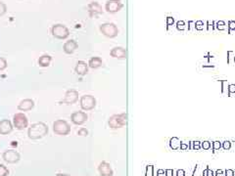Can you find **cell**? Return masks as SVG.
Returning a JSON list of instances; mask_svg holds the SVG:
<instances>
[{
  "mask_svg": "<svg viewBox=\"0 0 235 176\" xmlns=\"http://www.w3.org/2000/svg\"><path fill=\"white\" fill-rule=\"evenodd\" d=\"M234 63H235V56H234Z\"/></svg>",
  "mask_w": 235,
  "mask_h": 176,
  "instance_id": "50",
  "label": "cell"
},
{
  "mask_svg": "<svg viewBox=\"0 0 235 176\" xmlns=\"http://www.w3.org/2000/svg\"><path fill=\"white\" fill-rule=\"evenodd\" d=\"M56 176H71V175L66 174V173H57V174H56Z\"/></svg>",
  "mask_w": 235,
  "mask_h": 176,
  "instance_id": "49",
  "label": "cell"
},
{
  "mask_svg": "<svg viewBox=\"0 0 235 176\" xmlns=\"http://www.w3.org/2000/svg\"><path fill=\"white\" fill-rule=\"evenodd\" d=\"M103 65V61L100 57H92L88 61V67L91 69H98Z\"/></svg>",
  "mask_w": 235,
  "mask_h": 176,
  "instance_id": "19",
  "label": "cell"
},
{
  "mask_svg": "<svg viewBox=\"0 0 235 176\" xmlns=\"http://www.w3.org/2000/svg\"><path fill=\"white\" fill-rule=\"evenodd\" d=\"M181 143L182 142L177 138V137H173V138L170 139V147L173 150H179Z\"/></svg>",
  "mask_w": 235,
  "mask_h": 176,
  "instance_id": "21",
  "label": "cell"
},
{
  "mask_svg": "<svg viewBox=\"0 0 235 176\" xmlns=\"http://www.w3.org/2000/svg\"><path fill=\"white\" fill-rule=\"evenodd\" d=\"M234 172H235V171H234ZM234 176H235V175H234Z\"/></svg>",
  "mask_w": 235,
  "mask_h": 176,
  "instance_id": "51",
  "label": "cell"
},
{
  "mask_svg": "<svg viewBox=\"0 0 235 176\" xmlns=\"http://www.w3.org/2000/svg\"><path fill=\"white\" fill-rule=\"evenodd\" d=\"M87 118H88V117H87L86 112H82V111L73 112L72 115H71V121L73 124H76V125L83 124L85 122H86Z\"/></svg>",
  "mask_w": 235,
  "mask_h": 176,
  "instance_id": "10",
  "label": "cell"
},
{
  "mask_svg": "<svg viewBox=\"0 0 235 176\" xmlns=\"http://www.w3.org/2000/svg\"><path fill=\"white\" fill-rule=\"evenodd\" d=\"M224 173H225V174H224L225 176H234L235 175V172L232 169H226Z\"/></svg>",
  "mask_w": 235,
  "mask_h": 176,
  "instance_id": "41",
  "label": "cell"
},
{
  "mask_svg": "<svg viewBox=\"0 0 235 176\" xmlns=\"http://www.w3.org/2000/svg\"><path fill=\"white\" fill-rule=\"evenodd\" d=\"M52 61V57L50 55H47V54H44L42 55L41 57H39L38 59V65L40 67H42V68H46L49 65H50V63Z\"/></svg>",
  "mask_w": 235,
  "mask_h": 176,
  "instance_id": "20",
  "label": "cell"
},
{
  "mask_svg": "<svg viewBox=\"0 0 235 176\" xmlns=\"http://www.w3.org/2000/svg\"><path fill=\"white\" fill-rule=\"evenodd\" d=\"M153 170H154L153 165H148L146 169V176H153Z\"/></svg>",
  "mask_w": 235,
  "mask_h": 176,
  "instance_id": "35",
  "label": "cell"
},
{
  "mask_svg": "<svg viewBox=\"0 0 235 176\" xmlns=\"http://www.w3.org/2000/svg\"><path fill=\"white\" fill-rule=\"evenodd\" d=\"M78 100H79V92L75 89H70L66 92L62 103H64L66 105H73Z\"/></svg>",
  "mask_w": 235,
  "mask_h": 176,
  "instance_id": "11",
  "label": "cell"
},
{
  "mask_svg": "<svg viewBox=\"0 0 235 176\" xmlns=\"http://www.w3.org/2000/svg\"><path fill=\"white\" fill-rule=\"evenodd\" d=\"M111 57L116 59H125L127 58V50L124 47L116 46L110 51Z\"/></svg>",
  "mask_w": 235,
  "mask_h": 176,
  "instance_id": "16",
  "label": "cell"
},
{
  "mask_svg": "<svg viewBox=\"0 0 235 176\" xmlns=\"http://www.w3.org/2000/svg\"><path fill=\"white\" fill-rule=\"evenodd\" d=\"M13 125L18 130H23L29 126V119L23 112H17L13 117Z\"/></svg>",
  "mask_w": 235,
  "mask_h": 176,
  "instance_id": "6",
  "label": "cell"
},
{
  "mask_svg": "<svg viewBox=\"0 0 235 176\" xmlns=\"http://www.w3.org/2000/svg\"><path fill=\"white\" fill-rule=\"evenodd\" d=\"M157 176H166V171L164 169H159L157 172Z\"/></svg>",
  "mask_w": 235,
  "mask_h": 176,
  "instance_id": "43",
  "label": "cell"
},
{
  "mask_svg": "<svg viewBox=\"0 0 235 176\" xmlns=\"http://www.w3.org/2000/svg\"><path fill=\"white\" fill-rule=\"evenodd\" d=\"M176 27H177V30H185V23L183 22V21H178V22L176 23Z\"/></svg>",
  "mask_w": 235,
  "mask_h": 176,
  "instance_id": "31",
  "label": "cell"
},
{
  "mask_svg": "<svg viewBox=\"0 0 235 176\" xmlns=\"http://www.w3.org/2000/svg\"><path fill=\"white\" fill-rule=\"evenodd\" d=\"M127 118L128 115L125 112H122L120 115H113L110 117L108 121V124L112 129H117V128H122L127 124Z\"/></svg>",
  "mask_w": 235,
  "mask_h": 176,
  "instance_id": "2",
  "label": "cell"
},
{
  "mask_svg": "<svg viewBox=\"0 0 235 176\" xmlns=\"http://www.w3.org/2000/svg\"><path fill=\"white\" fill-rule=\"evenodd\" d=\"M174 24V19L173 17H168L167 18V26L168 27H171V26H173Z\"/></svg>",
  "mask_w": 235,
  "mask_h": 176,
  "instance_id": "39",
  "label": "cell"
},
{
  "mask_svg": "<svg viewBox=\"0 0 235 176\" xmlns=\"http://www.w3.org/2000/svg\"><path fill=\"white\" fill-rule=\"evenodd\" d=\"M219 82L222 84V93L228 94V83H227V80H222Z\"/></svg>",
  "mask_w": 235,
  "mask_h": 176,
  "instance_id": "22",
  "label": "cell"
},
{
  "mask_svg": "<svg viewBox=\"0 0 235 176\" xmlns=\"http://www.w3.org/2000/svg\"><path fill=\"white\" fill-rule=\"evenodd\" d=\"M203 68H215V66L214 65H204L203 66Z\"/></svg>",
  "mask_w": 235,
  "mask_h": 176,
  "instance_id": "48",
  "label": "cell"
},
{
  "mask_svg": "<svg viewBox=\"0 0 235 176\" xmlns=\"http://www.w3.org/2000/svg\"><path fill=\"white\" fill-rule=\"evenodd\" d=\"M51 33L53 35V37L57 38V39H66L69 37L70 30L65 24H55L51 27Z\"/></svg>",
  "mask_w": 235,
  "mask_h": 176,
  "instance_id": "3",
  "label": "cell"
},
{
  "mask_svg": "<svg viewBox=\"0 0 235 176\" xmlns=\"http://www.w3.org/2000/svg\"><path fill=\"white\" fill-rule=\"evenodd\" d=\"M101 33L105 35L106 37L109 38H114L119 34V30L118 27L116 26L113 23H105L102 24L99 27Z\"/></svg>",
  "mask_w": 235,
  "mask_h": 176,
  "instance_id": "5",
  "label": "cell"
},
{
  "mask_svg": "<svg viewBox=\"0 0 235 176\" xmlns=\"http://www.w3.org/2000/svg\"><path fill=\"white\" fill-rule=\"evenodd\" d=\"M87 10H88V14L90 18L96 17L98 15H101L103 14V10H102V6H101L97 1H93L90 2L88 6H87Z\"/></svg>",
  "mask_w": 235,
  "mask_h": 176,
  "instance_id": "12",
  "label": "cell"
},
{
  "mask_svg": "<svg viewBox=\"0 0 235 176\" xmlns=\"http://www.w3.org/2000/svg\"><path fill=\"white\" fill-rule=\"evenodd\" d=\"M9 169L4 164H0V176H8Z\"/></svg>",
  "mask_w": 235,
  "mask_h": 176,
  "instance_id": "23",
  "label": "cell"
},
{
  "mask_svg": "<svg viewBox=\"0 0 235 176\" xmlns=\"http://www.w3.org/2000/svg\"><path fill=\"white\" fill-rule=\"evenodd\" d=\"M7 12V5L4 2L0 1V17L4 16Z\"/></svg>",
  "mask_w": 235,
  "mask_h": 176,
  "instance_id": "24",
  "label": "cell"
},
{
  "mask_svg": "<svg viewBox=\"0 0 235 176\" xmlns=\"http://www.w3.org/2000/svg\"><path fill=\"white\" fill-rule=\"evenodd\" d=\"M187 149H188V145H187V144H185V143H181V145H180V150L185 151V150H187Z\"/></svg>",
  "mask_w": 235,
  "mask_h": 176,
  "instance_id": "46",
  "label": "cell"
},
{
  "mask_svg": "<svg viewBox=\"0 0 235 176\" xmlns=\"http://www.w3.org/2000/svg\"><path fill=\"white\" fill-rule=\"evenodd\" d=\"M192 149L193 150H200L201 149V142H200V141H193L192 142Z\"/></svg>",
  "mask_w": 235,
  "mask_h": 176,
  "instance_id": "29",
  "label": "cell"
},
{
  "mask_svg": "<svg viewBox=\"0 0 235 176\" xmlns=\"http://www.w3.org/2000/svg\"><path fill=\"white\" fill-rule=\"evenodd\" d=\"M212 147V144L210 141H204V142H201V148L203 150H210Z\"/></svg>",
  "mask_w": 235,
  "mask_h": 176,
  "instance_id": "26",
  "label": "cell"
},
{
  "mask_svg": "<svg viewBox=\"0 0 235 176\" xmlns=\"http://www.w3.org/2000/svg\"><path fill=\"white\" fill-rule=\"evenodd\" d=\"M227 27H228V33H230L231 30H235V22L234 21H229Z\"/></svg>",
  "mask_w": 235,
  "mask_h": 176,
  "instance_id": "37",
  "label": "cell"
},
{
  "mask_svg": "<svg viewBox=\"0 0 235 176\" xmlns=\"http://www.w3.org/2000/svg\"><path fill=\"white\" fill-rule=\"evenodd\" d=\"M188 24H189V27H188L189 30H195V22H193V21H189Z\"/></svg>",
  "mask_w": 235,
  "mask_h": 176,
  "instance_id": "40",
  "label": "cell"
},
{
  "mask_svg": "<svg viewBox=\"0 0 235 176\" xmlns=\"http://www.w3.org/2000/svg\"><path fill=\"white\" fill-rule=\"evenodd\" d=\"M75 70L79 75H85L88 72V64H86L85 61H79L76 65Z\"/></svg>",
  "mask_w": 235,
  "mask_h": 176,
  "instance_id": "18",
  "label": "cell"
},
{
  "mask_svg": "<svg viewBox=\"0 0 235 176\" xmlns=\"http://www.w3.org/2000/svg\"><path fill=\"white\" fill-rule=\"evenodd\" d=\"M166 176H173V169H166Z\"/></svg>",
  "mask_w": 235,
  "mask_h": 176,
  "instance_id": "44",
  "label": "cell"
},
{
  "mask_svg": "<svg viewBox=\"0 0 235 176\" xmlns=\"http://www.w3.org/2000/svg\"><path fill=\"white\" fill-rule=\"evenodd\" d=\"M234 56L235 54L232 51L227 52V63H228V64H233L234 63Z\"/></svg>",
  "mask_w": 235,
  "mask_h": 176,
  "instance_id": "25",
  "label": "cell"
},
{
  "mask_svg": "<svg viewBox=\"0 0 235 176\" xmlns=\"http://www.w3.org/2000/svg\"><path fill=\"white\" fill-rule=\"evenodd\" d=\"M79 105L80 108H82V111H91L95 108L96 106V99L94 98L92 95H83V96L80 97V101H79Z\"/></svg>",
  "mask_w": 235,
  "mask_h": 176,
  "instance_id": "7",
  "label": "cell"
},
{
  "mask_svg": "<svg viewBox=\"0 0 235 176\" xmlns=\"http://www.w3.org/2000/svg\"><path fill=\"white\" fill-rule=\"evenodd\" d=\"M48 126L44 122H36L27 129V136L31 140H38L48 134Z\"/></svg>",
  "mask_w": 235,
  "mask_h": 176,
  "instance_id": "1",
  "label": "cell"
},
{
  "mask_svg": "<svg viewBox=\"0 0 235 176\" xmlns=\"http://www.w3.org/2000/svg\"><path fill=\"white\" fill-rule=\"evenodd\" d=\"M2 158L5 163H10V164H14V163H17L21 160V156H20V154L15 150H7L3 153Z\"/></svg>",
  "mask_w": 235,
  "mask_h": 176,
  "instance_id": "8",
  "label": "cell"
},
{
  "mask_svg": "<svg viewBox=\"0 0 235 176\" xmlns=\"http://www.w3.org/2000/svg\"><path fill=\"white\" fill-rule=\"evenodd\" d=\"M78 135L79 136H87L88 135V130H87L86 128H80L79 131H78Z\"/></svg>",
  "mask_w": 235,
  "mask_h": 176,
  "instance_id": "32",
  "label": "cell"
},
{
  "mask_svg": "<svg viewBox=\"0 0 235 176\" xmlns=\"http://www.w3.org/2000/svg\"><path fill=\"white\" fill-rule=\"evenodd\" d=\"M232 93H235V84H228V94H227V96H230Z\"/></svg>",
  "mask_w": 235,
  "mask_h": 176,
  "instance_id": "38",
  "label": "cell"
},
{
  "mask_svg": "<svg viewBox=\"0 0 235 176\" xmlns=\"http://www.w3.org/2000/svg\"><path fill=\"white\" fill-rule=\"evenodd\" d=\"M78 47H79L78 42L73 39H70L68 41H66L64 45H63V50H64L66 54L71 55L78 49Z\"/></svg>",
  "mask_w": 235,
  "mask_h": 176,
  "instance_id": "15",
  "label": "cell"
},
{
  "mask_svg": "<svg viewBox=\"0 0 235 176\" xmlns=\"http://www.w3.org/2000/svg\"><path fill=\"white\" fill-rule=\"evenodd\" d=\"M225 23L222 22V21H219V22H217L216 23V27L219 29V30H225Z\"/></svg>",
  "mask_w": 235,
  "mask_h": 176,
  "instance_id": "36",
  "label": "cell"
},
{
  "mask_svg": "<svg viewBox=\"0 0 235 176\" xmlns=\"http://www.w3.org/2000/svg\"><path fill=\"white\" fill-rule=\"evenodd\" d=\"M53 131L57 135L66 136L71 132V126L64 119H57L53 123Z\"/></svg>",
  "mask_w": 235,
  "mask_h": 176,
  "instance_id": "4",
  "label": "cell"
},
{
  "mask_svg": "<svg viewBox=\"0 0 235 176\" xmlns=\"http://www.w3.org/2000/svg\"><path fill=\"white\" fill-rule=\"evenodd\" d=\"M215 174H216V176H224V172L222 169H217Z\"/></svg>",
  "mask_w": 235,
  "mask_h": 176,
  "instance_id": "45",
  "label": "cell"
},
{
  "mask_svg": "<svg viewBox=\"0 0 235 176\" xmlns=\"http://www.w3.org/2000/svg\"><path fill=\"white\" fill-rule=\"evenodd\" d=\"M98 171H99V174L101 176H113L114 174L110 163H108L107 161L100 163L99 166H98Z\"/></svg>",
  "mask_w": 235,
  "mask_h": 176,
  "instance_id": "14",
  "label": "cell"
},
{
  "mask_svg": "<svg viewBox=\"0 0 235 176\" xmlns=\"http://www.w3.org/2000/svg\"><path fill=\"white\" fill-rule=\"evenodd\" d=\"M34 107V102L31 99H24L19 103L18 110L21 112H27L30 111Z\"/></svg>",
  "mask_w": 235,
  "mask_h": 176,
  "instance_id": "17",
  "label": "cell"
},
{
  "mask_svg": "<svg viewBox=\"0 0 235 176\" xmlns=\"http://www.w3.org/2000/svg\"><path fill=\"white\" fill-rule=\"evenodd\" d=\"M176 176H185V171L183 169L176 170Z\"/></svg>",
  "mask_w": 235,
  "mask_h": 176,
  "instance_id": "42",
  "label": "cell"
},
{
  "mask_svg": "<svg viewBox=\"0 0 235 176\" xmlns=\"http://www.w3.org/2000/svg\"><path fill=\"white\" fill-rule=\"evenodd\" d=\"M207 24H208V31H210L211 30H213V27L211 26V23L208 22V23H207Z\"/></svg>",
  "mask_w": 235,
  "mask_h": 176,
  "instance_id": "47",
  "label": "cell"
},
{
  "mask_svg": "<svg viewBox=\"0 0 235 176\" xmlns=\"http://www.w3.org/2000/svg\"><path fill=\"white\" fill-rule=\"evenodd\" d=\"M7 68V61L5 58L0 57V70H4Z\"/></svg>",
  "mask_w": 235,
  "mask_h": 176,
  "instance_id": "27",
  "label": "cell"
},
{
  "mask_svg": "<svg viewBox=\"0 0 235 176\" xmlns=\"http://www.w3.org/2000/svg\"><path fill=\"white\" fill-rule=\"evenodd\" d=\"M220 148H222V143L219 142V141H215V142H213V150H219Z\"/></svg>",
  "mask_w": 235,
  "mask_h": 176,
  "instance_id": "34",
  "label": "cell"
},
{
  "mask_svg": "<svg viewBox=\"0 0 235 176\" xmlns=\"http://www.w3.org/2000/svg\"><path fill=\"white\" fill-rule=\"evenodd\" d=\"M222 147L223 148L224 150H230L231 149V142L230 141H224V142L222 144Z\"/></svg>",
  "mask_w": 235,
  "mask_h": 176,
  "instance_id": "33",
  "label": "cell"
},
{
  "mask_svg": "<svg viewBox=\"0 0 235 176\" xmlns=\"http://www.w3.org/2000/svg\"><path fill=\"white\" fill-rule=\"evenodd\" d=\"M122 7H124V4H122V0H108L105 5V10L108 13L114 14L122 10Z\"/></svg>",
  "mask_w": 235,
  "mask_h": 176,
  "instance_id": "9",
  "label": "cell"
},
{
  "mask_svg": "<svg viewBox=\"0 0 235 176\" xmlns=\"http://www.w3.org/2000/svg\"><path fill=\"white\" fill-rule=\"evenodd\" d=\"M195 30H204V23L202 21H197L195 23Z\"/></svg>",
  "mask_w": 235,
  "mask_h": 176,
  "instance_id": "28",
  "label": "cell"
},
{
  "mask_svg": "<svg viewBox=\"0 0 235 176\" xmlns=\"http://www.w3.org/2000/svg\"><path fill=\"white\" fill-rule=\"evenodd\" d=\"M215 172H214L212 169H210L209 167H207L206 169H204L203 171V176H214Z\"/></svg>",
  "mask_w": 235,
  "mask_h": 176,
  "instance_id": "30",
  "label": "cell"
},
{
  "mask_svg": "<svg viewBox=\"0 0 235 176\" xmlns=\"http://www.w3.org/2000/svg\"><path fill=\"white\" fill-rule=\"evenodd\" d=\"M14 125L9 119H2L0 121V134L8 135L9 133L13 131Z\"/></svg>",
  "mask_w": 235,
  "mask_h": 176,
  "instance_id": "13",
  "label": "cell"
}]
</instances>
